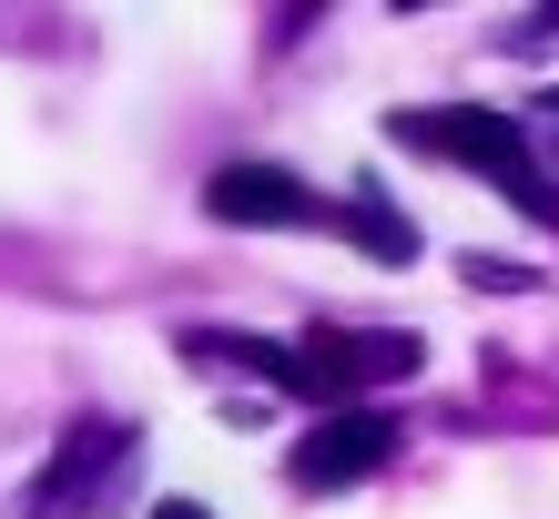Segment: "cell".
<instances>
[{"label": "cell", "mask_w": 559, "mask_h": 519, "mask_svg": "<svg viewBox=\"0 0 559 519\" xmlns=\"http://www.w3.org/2000/svg\"><path fill=\"white\" fill-rule=\"evenodd\" d=\"M204 214L214 224H346V204H325V193L295 184L285 164H224L204 184Z\"/></svg>", "instance_id": "cell-4"}, {"label": "cell", "mask_w": 559, "mask_h": 519, "mask_svg": "<svg viewBox=\"0 0 559 519\" xmlns=\"http://www.w3.org/2000/svg\"><path fill=\"white\" fill-rule=\"evenodd\" d=\"M295 346H306V367L325 377V398H336V408H356V387H377V377H417V337H356V327H306Z\"/></svg>", "instance_id": "cell-5"}, {"label": "cell", "mask_w": 559, "mask_h": 519, "mask_svg": "<svg viewBox=\"0 0 559 519\" xmlns=\"http://www.w3.org/2000/svg\"><path fill=\"white\" fill-rule=\"evenodd\" d=\"M346 235L367 245L377 266H407V255H417V224H407V214H386V204H377V184H367V193L346 204Z\"/></svg>", "instance_id": "cell-6"}, {"label": "cell", "mask_w": 559, "mask_h": 519, "mask_svg": "<svg viewBox=\"0 0 559 519\" xmlns=\"http://www.w3.org/2000/svg\"><path fill=\"white\" fill-rule=\"evenodd\" d=\"M122 469H133V428H112V417H82V428L61 438V459L41 469V489H31V519H72V509H103Z\"/></svg>", "instance_id": "cell-3"}, {"label": "cell", "mask_w": 559, "mask_h": 519, "mask_svg": "<svg viewBox=\"0 0 559 519\" xmlns=\"http://www.w3.org/2000/svg\"><path fill=\"white\" fill-rule=\"evenodd\" d=\"M153 519H204V509H193V499H163V509H153Z\"/></svg>", "instance_id": "cell-7"}, {"label": "cell", "mask_w": 559, "mask_h": 519, "mask_svg": "<svg viewBox=\"0 0 559 519\" xmlns=\"http://www.w3.org/2000/svg\"><path fill=\"white\" fill-rule=\"evenodd\" d=\"M386 459H397V417L386 408H336V417H316V428L295 438L285 479L295 489H356V479H377Z\"/></svg>", "instance_id": "cell-2"}, {"label": "cell", "mask_w": 559, "mask_h": 519, "mask_svg": "<svg viewBox=\"0 0 559 519\" xmlns=\"http://www.w3.org/2000/svg\"><path fill=\"white\" fill-rule=\"evenodd\" d=\"M386 133H397L407 153L457 164V174H488L530 224H559V184L539 174V153H530V133H519L509 113H488V103H438V113H397Z\"/></svg>", "instance_id": "cell-1"}]
</instances>
